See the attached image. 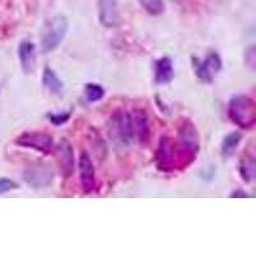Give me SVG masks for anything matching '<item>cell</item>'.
<instances>
[{
	"label": "cell",
	"instance_id": "7",
	"mask_svg": "<svg viewBox=\"0 0 256 256\" xmlns=\"http://www.w3.org/2000/svg\"><path fill=\"white\" fill-rule=\"evenodd\" d=\"M176 145L169 137H162L156 152V166L162 172H172L176 168Z\"/></svg>",
	"mask_w": 256,
	"mask_h": 256
},
{
	"label": "cell",
	"instance_id": "16",
	"mask_svg": "<svg viewBox=\"0 0 256 256\" xmlns=\"http://www.w3.org/2000/svg\"><path fill=\"white\" fill-rule=\"evenodd\" d=\"M242 140V134L240 132H230L223 138L222 142V155L223 158H230L236 152L240 142Z\"/></svg>",
	"mask_w": 256,
	"mask_h": 256
},
{
	"label": "cell",
	"instance_id": "8",
	"mask_svg": "<svg viewBox=\"0 0 256 256\" xmlns=\"http://www.w3.org/2000/svg\"><path fill=\"white\" fill-rule=\"evenodd\" d=\"M24 182L34 188H45L52 186L54 182V174L48 166H35L26 169L24 174Z\"/></svg>",
	"mask_w": 256,
	"mask_h": 256
},
{
	"label": "cell",
	"instance_id": "2",
	"mask_svg": "<svg viewBox=\"0 0 256 256\" xmlns=\"http://www.w3.org/2000/svg\"><path fill=\"white\" fill-rule=\"evenodd\" d=\"M228 116L230 120L240 128L250 130L256 122L255 102L248 96H233L228 106Z\"/></svg>",
	"mask_w": 256,
	"mask_h": 256
},
{
	"label": "cell",
	"instance_id": "6",
	"mask_svg": "<svg viewBox=\"0 0 256 256\" xmlns=\"http://www.w3.org/2000/svg\"><path fill=\"white\" fill-rule=\"evenodd\" d=\"M16 144L22 148H32L35 152L46 155L54 152V148H56L52 137L44 132H24L17 137Z\"/></svg>",
	"mask_w": 256,
	"mask_h": 256
},
{
	"label": "cell",
	"instance_id": "4",
	"mask_svg": "<svg viewBox=\"0 0 256 256\" xmlns=\"http://www.w3.org/2000/svg\"><path fill=\"white\" fill-rule=\"evenodd\" d=\"M109 134L114 140L128 145L134 140V116L127 110H118L112 116Z\"/></svg>",
	"mask_w": 256,
	"mask_h": 256
},
{
	"label": "cell",
	"instance_id": "15",
	"mask_svg": "<svg viewBox=\"0 0 256 256\" xmlns=\"http://www.w3.org/2000/svg\"><path fill=\"white\" fill-rule=\"evenodd\" d=\"M42 84L44 88L49 91L50 94L54 95H59L64 88V82L59 78L56 72L52 70L50 67H46L44 70V74H42Z\"/></svg>",
	"mask_w": 256,
	"mask_h": 256
},
{
	"label": "cell",
	"instance_id": "17",
	"mask_svg": "<svg viewBox=\"0 0 256 256\" xmlns=\"http://www.w3.org/2000/svg\"><path fill=\"white\" fill-rule=\"evenodd\" d=\"M255 162L252 158H244L240 166V174L244 182H251L255 178Z\"/></svg>",
	"mask_w": 256,
	"mask_h": 256
},
{
	"label": "cell",
	"instance_id": "14",
	"mask_svg": "<svg viewBox=\"0 0 256 256\" xmlns=\"http://www.w3.org/2000/svg\"><path fill=\"white\" fill-rule=\"evenodd\" d=\"M134 137L138 138L141 144H146L150 137V123L148 114L144 110H136L134 114Z\"/></svg>",
	"mask_w": 256,
	"mask_h": 256
},
{
	"label": "cell",
	"instance_id": "3",
	"mask_svg": "<svg viewBox=\"0 0 256 256\" xmlns=\"http://www.w3.org/2000/svg\"><path fill=\"white\" fill-rule=\"evenodd\" d=\"M70 30V22L64 16H56L45 24L41 31V45L44 52H54L63 42Z\"/></svg>",
	"mask_w": 256,
	"mask_h": 256
},
{
	"label": "cell",
	"instance_id": "23",
	"mask_svg": "<svg viewBox=\"0 0 256 256\" xmlns=\"http://www.w3.org/2000/svg\"><path fill=\"white\" fill-rule=\"evenodd\" d=\"M230 198H251L248 194H246V192L241 191V190H236V191L233 192V194H230Z\"/></svg>",
	"mask_w": 256,
	"mask_h": 256
},
{
	"label": "cell",
	"instance_id": "9",
	"mask_svg": "<svg viewBox=\"0 0 256 256\" xmlns=\"http://www.w3.org/2000/svg\"><path fill=\"white\" fill-rule=\"evenodd\" d=\"M80 180L84 194H91L96 188L95 168L90 155L84 152L80 156Z\"/></svg>",
	"mask_w": 256,
	"mask_h": 256
},
{
	"label": "cell",
	"instance_id": "20",
	"mask_svg": "<svg viewBox=\"0 0 256 256\" xmlns=\"http://www.w3.org/2000/svg\"><path fill=\"white\" fill-rule=\"evenodd\" d=\"M70 116H72V112H67V113H62V114H56V113H49L48 114V120L52 123V124L56 126H62L64 123H67L70 120Z\"/></svg>",
	"mask_w": 256,
	"mask_h": 256
},
{
	"label": "cell",
	"instance_id": "10",
	"mask_svg": "<svg viewBox=\"0 0 256 256\" xmlns=\"http://www.w3.org/2000/svg\"><path fill=\"white\" fill-rule=\"evenodd\" d=\"M99 20L106 28L120 24V6L116 0H99Z\"/></svg>",
	"mask_w": 256,
	"mask_h": 256
},
{
	"label": "cell",
	"instance_id": "22",
	"mask_svg": "<svg viewBox=\"0 0 256 256\" xmlns=\"http://www.w3.org/2000/svg\"><path fill=\"white\" fill-rule=\"evenodd\" d=\"M244 62H246V64H248V67L251 68V70H255V64H256V52H255V48L251 46L250 49L246 52V54H244Z\"/></svg>",
	"mask_w": 256,
	"mask_h": 256
},
{
	"label": "cell",
	"instance_id": "11",
	"mask_svg": "<svg viewBox=\"0 0 256 256\" xmlns=\"http://www.w3.org/2000/svg\"><path fill=\"white\" fill-rule=\"evenodd\" d=\"M54 152L58 158L59 166H60L64 177H70L74 170V158H73V150L70 144L67 140H62L59 145L54 148Z\"/></svg>",
	"mask_w": 256,
	"mask_h": 256
},
{
	"label": "cell",
	"instance_id": "19",
	"mask_svg": "<svg viewBox=\"0 0 256 256\" xmlns=\"http://www.w3.org/2000/svg\"><path fill=\"white\" fill-rule=\"evenodd\" d=\"M138 2L148 14L159 16L164 12L163 0H138Z\"/></svg>",
	"mask_w": 256,
	"mask_h": 256
},
{
	"label": "cell",
	"instance_id": "12",
	"mask_svg": "<svg viewBox=\"0 0 256 256\" xmlns=\"http://www.w3.org/2000/svg\"><path fill=\"white\" fill-rule=\"evenodd\" d=\"M20 66L24 73L30 74L36 68V46L31 41H22L18 48Z\"/></svg>",
	"mask_w": 256,
	"mask_h": 256
},
{
	"label": "cell",
	"instance_id": "5",
	"mask_svg": "<svg viewBox=\"0 0 256 256\" xmlns=\"http://www.w3.org/2000/svg\"><path fill=\"white\" fill-rule=\"evenodd\" d=\"M194 66H195V72L198 78L202 84H212L214 81V77L218 74L223 68V62L220 56L216 52H210L205 59L192 58Z\"/></svg>",
	"mask_w": 256,
	"mask_h": 256
},
{
	"label": "cell",
	"instance_id": "18",
	"mask_svg": "<svg viewBox=\"0 0 256 256\" xmlns=\"http://www.w3.org/2000/svg\"><path fill=\"white\" fill-rule=\"evenodd\" d=\"M84 92H86V98L90 102H96L102 100L105 95V90L102 86L98 84H88L84 88Z\"/></svg>",
	"mask_w": 256,
	"mask_h": 256
},
{
	"label": "cell",
	"instance_id": "1",
	"mask_svg": "<svg viewBox=\"0 0 256 256\" xmlns=\"http://www.w3.org/2000/svg\"><path fill=\"white\" fill-rule=\"evenodd\" d=\"M200 150V136L196 127L186 120L182 123L178 131V142L176 145L180 166H187L196 159Z\"/></svg>",
	"mask_w": 256,
	"mask_h": 256
},
{
	"label": "cell",
	"instance_id": "13",
	"mask_svg": "<svg viewBox=\"0 0 256 256\" xmlns=\"http://www.w3.org/2000/svg\"><path fill=\"white\" fill-rule=\"evenodd\" d=\"M174 78V67L169 56H163L155 62V82L159 84H168Z\"/></svg>",
	"mask_w": 256,
	"mask_h": 256
},
{
	"label": "cell",
	"instance_id": "21",
	"mask_svg": "<svg viewBox=\"0 0 256 256\" xmlns=\"http://www.w3.org/2000/svg\"><path fill=\"white\" fill-rule=\"evenodd\" d=\"M18 188V184L9 178H0V195Z\"/></svg>",
	"mask_w": 256,
	"mask_h": 256
}]
</instances>
